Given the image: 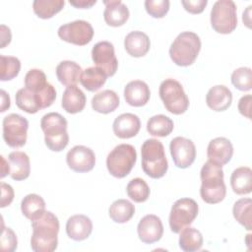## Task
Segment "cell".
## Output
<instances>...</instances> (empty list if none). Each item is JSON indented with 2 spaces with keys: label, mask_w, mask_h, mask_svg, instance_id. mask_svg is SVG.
I'll return each mask as SVG.
<instances>
[{
  "label": "cell",
  "mask_w": 252,
  "mask_h": 252,
  "mask_svg": "<svg viewBox=\"0 0 252 252\" xmlns=\"http://www.w3.org/2000/svg\"><path fill=\"white\" fill-rule=\"evenodd\" d=\"M233 155V146L231 142L224 137H218L210 141L207 148L208 160L222 166L228 163Z\"/></svg>",
  "instance_id": "obj_17"
},
{
  "label": "cell",
  "mask_w": 252,
  "mask_h": 252,
  "mask_svg": "<svg viewBox=\"0 0 252 252\" xmlns=\"http://www.w3.org/2000/svg\"><path fill=\"white\" fill-rule=\"evenodd\" d=\"M179 233V247L181 250L194 252L201 249L203 245V235L197 228L186 226Z\"/></svg>",
  "instance_id": "obj_31"
},
{
  "label": "cell",
  "mask_w": 252,
  "mask_h": 252,
  "mask_svg": "<svg viewBox=\"0 0 252 252\" xmlns=\"http://www.w3.org/2000/svg\"><path fill=\"white\" fill-rule=\"evenodd\" d=\"M145 8L148 14L154 18H162L169 10L168 0H146Z\"/></svg>",
  "instance_id": "obj_40"
},
{
  "label": "cell",
  "mask_w": 252,
  "mask_h": 252,
  "mask_svg": "<svg viewBox=\"0 0 252 252\" xmlns=\"http://www.w3.org/2000/svg\"><path fill=\"white\" fill-rule=\"evenodd\" d=\"M66 161L72 170L76 172H88L95 164V155L92 149L78 145L67 153Z\"/></svg>",
  "instance_id": "obj_15"
},
{
  "label": "cell",
  "mask_w": 252,
  "mask_h": 252,
  "mask_svg": "<svg viewBox=\"0 0 252 252\" xmlns=\"http://www.w3.org/2000/svg\"><path fill=\"white\" fill-rule=\"evenodd\" d=\"M134 214V205L126 199H118L114 201L108 209V215L110 219L117 223L127 222L132 219Z\"/></svg>",
  "instance_id": "obj_30"
},
{
  "label": "cell",
  "mask_w": 252,
  "mask_h": 252,
  "mask_svg": "<svg viewBox=\"0 0 252 252\" xmlns=\"http://www.w3.org/2000/svg\"><path fill=\"white\" fill-rule=\"evenodd\" d=\"M136 160L135 148L130 144H120L107 155L106 167L112 176L123 178L130 173Z\"/></svg>",
  "instance_id": "obj_6"
},
{
  "label": "cell",
  "mask_w": 252,
  "mask_h": 252,
  "mask_svg": "<svg viewBox=\"0 0 252 252\" xmlns=\"http://www.w3.org/2000/svg\"><path fill=\"white\" fill-rule=\"evenodd\" d=\"M86 95L77 86L67 87L62 95L61 105L63 109L71 114L81 112L86 106Z\"/></svg>",
  "instance_id": "obj_25"
},
{
  "label": "cell",
  "mask_w": 252,
  "mask_h": 252,
  "mask_svg": "<svg viewBox=\"0 0 252 252\" xmlns=\"http://www.w3.org/2000/svg\"><path fill=\"white\" fill-rule=\"evenodd\" d=\"M25 88L36 94L41 109L52 105L56 98L55 88L46 80L40 69H31L25 76Z\"/></svg>",
  "instance_id": "obj_9"
},
{
  "label": "cell",
  "mask_w": 252,
  "mask_h": 252,
  "mask_svg": "<svg viewBox=\"0 0 252 252\" xmlns=\"http://www.w3.org/2000/svg\"><path fill=\"white\" fill-rule=\"evenodd\" d=\"M230 185L237 195L249 194L252 190V170L248 166H240L233 170L230 176Z\"/></svg>",
  "instance_id": "obj_28"
},
{
  "label": "cell",
  "mask_w": 252,
  "mask_h": 252,
  "mask_svg": "<svg viewBox=\"0 0 252 252\" xmlns=\"http://www.w3.org/2000/svg\"><path fill=\"white\" fill-rule=\"evenodd\" d=\"M58 36L66 42L83 46L93 39L94 29L89 22L76 20L60 26Z\"/></svg>",
  "instance_id": "obj_12"
},
{
  "label": "cell",
  "mask_w": 252,
  "mask_h": 252,
  "mask_svg": "<svg viewBox=\"0 0 252 252\" xmlns=\"http://www.w3.org/2000/svg\"><path fill=\"white\" fill-rule=\"evenodd\" d=\"M159 96L166 110L172 114H182L189 106V98L182 85L174 79H165L161 82L158 90Z\"/></svg>",
  "instance_id": "obj_7"
},
{
  "label": "cell",
  "mask_w": 252,
  "mask_h": 252,
  "mask_svg": "<svg viewBox=\"0 0 252 252\" xmlns=\"http://www.w3.org/2000/svg\"><path fill=\"white\" fill-rule=\"evenodd\" d=\"M126 191L128 197L136 203H143L147 201L151 192L147 182L140 177L130 180L127 184Z\"/></svg>",
  "instance_id": "obj_37"
},
{
  "label": "cell",
  "mask_w": 252,
  "mask_h": 252,
  "mask_svg": "<svg viewBox=\"0 0 252 252\" xmlns=\"http://www.w3.org/2000/svg\"><path fill=\"white\" fill-rule=\"evenodd\" d=\"M198 212V204L191 198H181L175 201L169 214L171 231L179 233L184 227L189 226L197 218Z\"/></svg>",
  "instance_id": "obj_10"
},
{
  "label": "cell",
  "mask_w": 252,
  "mask_h": 252,
  "mask_svg": "<svg viewBox=\"0 0 252 252\" xmlns=\"http://www.w3.org/2000/svg\"><path fill=\"white\" fill-rule=\"evenodd\" d=\"M150 95L149 86L141 80L131 81L124 88L125 100L131 106H144L149 101Z\"/></svg>",
  "instance_id": "obj_20"
},
{
  "label": "cell",
  "mask_w": 252,
  "mask_h": 252,
  "mask_svg": "<svg viewBox=\"0 0 252 252\" xmlns=\"http://www.w3.org/2000/svg\"><path fill=\"white\" fill-rule=\"evenodd\" d=\"M231 83L239 91L247 92L252 88V71L249 67H240L231 74Z\"/></svg>",
  "instance_id": "obj_39"
},
{
  "label": "cell",
  "mask_w": 252,
  "mask_h": 252,
  "mask_svg": "<svg viewBox=\"0 0 252 252\" xmlns=\"http://www.w3.org/2000/svg\"><path fill=\"white\" fill-rule=\"evenodd\" d=\"M137 232L142 242L152 244L161 238L163 234V225L158 216L147 215L139 221Z\"/></svg>",
  "instance_id": "obj_16"
},
{
  "label": "cell",
  "mask_w": 252,
  "mask_h": 252,
  "mask_svg": "<svg viewBox=\"0 0 252 252\" xmlns=\"http://www.w3.org/2000/svg\"><path fill=\"white\" fill-rule=\"evenodd\" d=\"M65 5L64 0H34L32 9L40 19H50L60 12Z\"/></svg>",
  "instance_id": "obj_35"
},
{
  "label": "cell",
  "mask_w": 252,
  "mask_h": 252,
  "mask_svg": "<svg viewBox=\"0 0 252 252\" xmlns=\"http://www.w3.org/2000/svg\"><path fill=\"white\" fill-rule=\"evenodd\" d=\"M1 160H2V167H1V178L5 177L7 174H10V164L6 163V160L4 157L1 156Z\"/></svg>",
  "instance_id": "obj_48"
},
{
  "label": "cell",
  "mask_w": 252,
  "mask_h": 252,
  "mask_svg": "<svg viewBox=\"0 0 252 252\" xmlns=\"http://www.w3.org/2000/svg\"><path fill=\"white\" fill-rule=\"evenodd\" d=\"M151 42L149 36L140 31L129 32L124 39V47L129 55L133 57H142L150 50Z\"/></svg>",
  "instance_id": "obj_23"
},
{
  "label": "cell",
  "mask_w": 252,
  "mask_h": 252,
  "mask_svg": "<svg viewBox=\"0 0 252 252\" xmlns=\"http://www.w3.org/2000/svg\"><path fill=\"white\" fill-rule=\"evenodd\" d=\"M10 164V175L12 179L21 181L30 176L31 163L29 156L21 151H15L8 156Z\"/></svg>",
  "instance_id": "obj_24"
},
{
  "label": "cell",
  "mask_w": 252,
  "mask_h": 252,
  "mask_svg": "<svg viewBox=\"0 0 252 252\" xmlns=\"http://www.w3.org/2000/svg\"><path fill=\"white\" fill-rule=\"evenodd\" d=\"M12 38L11 31L5 25H1V48H4L7 44L10 43Z\"/></svg>",
  "instance_id": "obj_45"
},
{
  "label": "cell",
  "mask_w": 252,
  "mask_h": 252,
  "mask_svg": "<svg viewBox=\"0 0 252 252\" xmlns=\"http://www.w3.org/2000/svg\"><path fill=\"white\" fill-rule=\"evenodd\" d=\"M181 4L184 9L191 14H200L208 4L207 0H182Z\"/></svg>",
  "instance_id": "obj_42"
},
{
  "label": "cell",
  "mask_w": 252,
  "mask_h": 252,
  "mask_svg": "<svg viewBox=\"0 0 252 252\" xmlns=\"http://www.w3.org/2000/svg\"><path fill=\"white\" fill-rule=\"evenodd\" d=\"M18 240L15 232L10 227H4L2 229L1 235V250L13 252L17 249Z\"/></svg>",
  "instance_id": "obj_41"
},
{
  "label": "cell",
  "mask_w": 252,
  "mask_h": 252,
  "mask_svg": "<svg viewBox=\"0 0 252 252\" xmlns=\"http://www.w3.org/2000/svg\"><path fill=\"white\" fill-rule=\"evenodd\" d=\"M93 231V222L85 215H74L66 222L67 235L75 240L82 241L87 239Z\"/></svg>",
  "instance_id": "obj_19"
},
{
  "label": "cell",
  "mask_w": 252,
  "mask_h": 252,
  "mask_svg": "<svg viewBox=\"0 0 252 252\" xmlns=\"http://www.w3.org/2000/svg\"><path fill=\"white\" fill-rule=\"evenodd\" d=\"M1 98H2L1 112H4L10 107V96L4 90H1Z\"/></svg>",
  "instance_id": "obj_47"
},
{
  "label": "cell",
  "mask_w": 252,
  "mask_h": 252,
  "mask_svg": "<svg viewBox=\"0 0 252 252\" xmlns=\"http://www.w3.org/2000/svg\"><path fill=\"white\" fill-rule=\"evenodd\" d=\"M92 59L95 67L101 69L107 77H112L118 68L114 46L109 41H99L92 49Z\"/></svg>",
  "instance_id": "obj_13"
},
{
  "label": "cell",
  "mask_w": 252,
  "mask_h": 252,
  "mask_svg": "<svg viewBox=\"0 0 252 252\" xmlns=\"http://www.w3.org/2000/svg\"><path fill=\"white\" fill-rule=\"evenodd\" d=\"M106 78V74L101 69L97 67H89L82 72L80 82L86 90L95 92L105 84Z\"/></svg>",
  "instance_id": "obj_32"
},
{
  "label": "cell",
  "mask_w": 252,
  "mask_h": 252,
  "mask_svg": "<svg viewBox=\"0 0 252 252\" xmlns=\"http://www.w3.org/2000/svg\"><path fill=\"white\" fill-rule=\"evenodd\" d=\"M169 150L174 164L179 168H187L195 160L196 148L190 139L184 137L173 138L169 144Z\"/></svg>",
  "instance_id": "obj_14"
},
{
  "label": "cell",
  "mask_w": 252,
  "mask_h": 252,
  "mask_svg": "<svg viewBox=\"0 0 252 252\" xmlns=\"http://www.w3.org/2000/svg\"><path fill=\"white\" fill-rule=\"evenodd\" d=\"M40 128L44 133L46 147L53 152L63 151L69 143L67 120L57 112H49L42 116Z\"/></svg>",
  "instance_id": "obj_3"
},
{
  "label": "cell",
  "mask_w": 252,
  "mask_h": 252,
  "mask_svg": "<svg viewBox=\"0 0 252 252\" xmlns=\"http://www.w3.org/2000/svg\"><path fill=\"white\" fill-rule=\"evenodd\" d=\"M212 28L219 33L232 32L237 26L236 5L231 0H218L211 10Z\"/></svg>",
  "instance_id": "obj_8"
},
{
  "label": "cell",
  "mask_w": 252,
  "mask_h": 252,
  "mask_svg": "<svg viewBox=\"0 0 252 252\" xmlns=\"http://www.w3.org/2000/svg\"><path fill=\"white\" fill-rule=\"evenodd\" d=\"M21 211L27 219L34 220L45 213V202L37 194H29L22 200Z\"/></svg>",
  "instance_id": "obj_29"
},
{
  "label": "cell",
  "mask_w": 252,
  "mask_h": 252,
  "mask_svg": "<svg viewBox=\"0 0 252 252\" xmlns=\"http://www.w3.org/2000/svg\"><path fill=\"white\" fill-rule=\"evenodd\" d=\"M32 227L31 247L34 252H52L57 248L59 220L52 212L45 211L40 218L32 220Z\"/></svg>",
  "instance_id": "obj_1"
},
{
  "label": "cell",
  "mask_w": 252,
  "mask_h": 252,
  "mask_svg": "<svg viewBox=\"0 0 252 252\" xmlns=\"http://www.w3.org/2000/svg\"><path fill=\"white\" fill-rule=\"evenodd\" d=\"M81 66L75 61L64 60L61 61L56 67V76L59 82L66 86H76V84L80 81L82 75Z\"/></svg>",
  "instance_id": "obj_26"
},
{
  "label": "cell",
  "mask_w": 252,
  "mask_h": 252,
  "mask_svg": "<svg viewBox=\"0 0 252 252\" xmlns=\"http://www.w3.org/2000/svg\"><path fill=\"white\" fill-rule=\"evenodd\" d=\"M200 177L202 181L200 188L202 200L208 204L221 202L226 195V187L223 181V171L221 166L208 160L201 169Z\"/></svg>",
  "instance_id": "obj_2"
},
{
  "label": "cell",
  "mask_w": 252,
  "mask_h": 252,
  "mask_svg": "<svg viewBox=\"0 0 252 252\" xmlns=\"http://www.w3.org/2000/svg\"><path fill=\"white\" fill-rule=\"evenodd\" d=\"M3 139L11 148H21L27 142L29 122L20 114L11 113L3 118Z\"/></svg>",
  "instance_id": "obj_11"
},
{
  "label": "cell",
  "mask_w": 252,
  "mask_h": 252,
  "mask_svg": "<svg viewBox=\"0 0 252 252\" xmlns=\"http://www.w3.org/2000/svg\"><path fill=\"white\" fill-rule=\"evenodd\" d=\"M142 168L144 172L155 179L162 177L168 168L164 147L157 139L146 140L141 147Z\"/></svg>",
  "instance_id": "obj_4"
},
{
  "label": "cell",
  "mask_w": 252,
  "mask_h": 252,
  "mask_svg": "<svg viewBox=\"0 0 252 252\" xmlns=\"http://www.w3.org/2000/svg\"><path fill=\"white\" fill-rule=\"evenodd\" d=\"M69 3L76 8L88 9L94 6L96 3V0H70Z\"/></svg>",
  "instance_id": "obj_46"
},
{
  "label": "cell",
  "mask_w": 252,
  "mask_h": 252,
  "mask_svg": "<svg viewBox=\"0 0 252 252\" xmlns=\"http://www.w3.org/2000/svg\"><path fill=\"white\" fill-rule=\"evenodd\" d=\"M141 128L140 118L133 113H123L115 118L112 129L120 139H129L135 137Z\"/></svg>",
  "instance_id": "obj_18"
},
{
  "label": "cell",
  "mask_w": 252,
  "mask_h": 252,
  "mask_svg": "<svg viewBox=\"0 0 252 252\" xmlns=\"http://www.w3.org/2000/svg\"><path fill=\"white\" fill-rule=\"evenodd\" d=\"M173 121L163 114L152 116L147 122V131L152 136L166 137L173 130Z\"/></svg>",
  "instance_id": "obj_33"
},
{
  "label": "cell",
  "mask_w": 252,
  "mask_h": 252,
  "mask_svg": "<svg viewBox=\"0 0 252 252\" xmlns=\"http://www.w3.org/2000/svg\"><path fill=\"white\" fill-rule=\"evenodd\" d=\"M201 50V39L193 32L179 33L169 47V56L173 63L186 67L192 65Z\"/></svg>",
  "instance_id": "obj_5"
},
{
  "label": "cell",
  "mask_w": 252,
  "mask_h": 252,
  "mask_svg": "<svg viewBox=\"0 0 252 252\" xmlns=\"http://www.w3.org/2000/svg\"><path fill=\"white\" fill-rule=\"evenodd\" d=\"M232 101L231 91L223 86L217 85L212 87L206 95L207 105L214 111H224L226 110Z\"/></svg>",
  "instance_id": "obj_21"
},
{
  "label": "cell",
  "mask_w": 252,
  "mask_h": 252,
  "mask_svg": "<svg viewBox=\"0 0 252 252\" xmlns=\"http://www.w3.org/2000/svg\"><path fill=\"white\" fill-rule=\"evenodd\" d=\"M14 199V190L11 185L1 182V208L9 206Z\"/></svg>",
  "instance_id": "obj_43"
},
{
  "label": "cell",
  "mask_w": 252,
  "mask_h": 252,
  "mask_svg": "<svg viewBox=\"0 0 252 252\" xmlns=\"http://www.w3.org/2000/svg\"><path fill=\"white\" fill-rule=\"evenodd\" d=\"M251 102H252V95L251 94H246L243 95L239 101H238V110L240 114L245 116L246 118L250 119L251 118Z\"/></svg>",
  "instance_id": "obj_44"
},
{
  "label": "cell",
  "mask_w": 252,
  "mask_h": 252,
  "mask_svg": "<svg viewBox=\"0 0 252 252\" xmlns=\"http://www.w3.org/2000/svg\"><path fill=\"white\" fill-rule=\"evenodd\" d=\"M119 96L112 90H104L94 94L92 98V107L94 111L107 114L119 106Z\"/></svg>",
  "instance_id": "obj_27"
},
{
  "label": "cell",
  "mask_w": 252,
  "mask_h": 252,
  "mask_svg": "<svg viewBox=\"0 0 252 252\" xmlns=\"http://www.w3.org/2000/svg\"><path fill=\"white\" fill-rule=\"evenodd\" d=\"M0 80L10 81L18 76L21 69V62L17 57L0 55Z\"/></svg>",
  "instance_id": "obj_38"
},
{
  "label": "cell",
  "mask_w": 252,
  "mask_h": 252,
  "mask_svg": "<svg viewBox=\"0 0 252 252\" xmlns=\"http://www.w3.org/2000/svg\"><path fill=\"white\" fill-rule=\"evenodd\" d=\"M15 99L17 106L28 113L33 114L41 109L36 94H33L32 91L28 90L27 88L20 89L16 93Z\"/></svg>",
  "instance_id": "obj_34"
},
{
  "label": "cell",
  "mask_w": 252,
  "mask_h": 252,
  "mask_svg": "<svg viewBox=\"0 0 252 252\" xmlns=\"http://www.w3.org/2000/svg\"><path fill=\"white\" fill-rule=\"evenodd\" d=\"M251 212L252 200L250 198H241L237 200L232 208L234 219L247 230H251Z\"/></svg>",
  "instance_id": "obj_36"
},
{
  "label": "cell",
  "mask_w": 252,
  "mask_h": 252,
  "mask_svg": "<svg viewBox=\"0 0 252 252\" xmlns=\"http://www.w3.org/2000/svg\"><path fill=\"white\" fill-rule=\"evenodd\" d=\"M105 9L103 18L105 23L110 27H120L126 23L129 18L127 6L120 0H104Z\"/></svg>",
  "instance_id": "obj_22"
}]
</instances>
